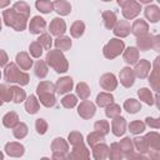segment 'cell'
<instances>
[{
	"instance_id": "f5cc1de1",
	"label": "cell",
	"mask_w": 160,
	"mask_h": 160,
	"mask_svg": "<svg viewBox=\"0 0 160 160\" xmlns=\"http://www.w3.org/2000/svg\"><path fill=\"white\" fill-rule=\"evenodd\" d=\"M0 98H1L2 102L11 100V89L9 86H6L5 84L0 85Z\"/></svg>"
},
{
	"instance_id": "5bb4252c",
	"label": "cell",
	"mask_w": 160,
	"mask_h": 160,
	"mask_svg": "<svg viewBox=\"0 0 160 160\" xmlns=\"http://www.w3.org/2000/svg\"><path fill=\"white\" fill-rule=\"evenodd\" d=\"M159 60L160 58L158 56L154 61V68H152V71L150 74V78H149V82H150V86L152 88V90L158 91L159 88H160V69H159Z\"/></svg>"
},
{
	"instance_id": "ffe728a7",
	"label": "cell",
	"mask_w": 160,
	"mask_h": 160,
	"mask_svg": "<svg viewBox=\"0 0 160 160\" xmlns=\"http://www.w3.org/2000/svg\"><path fill=\"white\" fill-rule=\"evenodd\" d=\"M125 129H126V121H125V119L122 116H118V118L112 119V121H111V130H112V134L115 136L124 135Z\"/></svg>"
},
{
	"instance_id": "ba28073f",
	"label": "cell",
	"mask_w": 160,
	"mask_h": 160,
	"mask_svg": "<svg viewBox=\"0 0 160 160\" xmlns=\"http://www.w3.org/2000/svg\"><path fill=\"white\" fill-rule=\"evenodd\" d=\"M68 160H90V154L86 146L82 144L72 146L71 152L68 156Z\"/></svg>"
},
{
	"instance_id": "83f0119b",
	"label": "cell",
	"mask_w": 160,
	"mask_h": 160,
	"mask_svg": "<svg viewBox=\"0 0 160 160\" xmlns=\"http://www.w3.org/2000/svg\"><path fill=\"white\" fill-rule=\"evenodd\" d=\"M2 124L8 129H14L19 124V116H18V114L15 111H10V112L5 114L4 118H2Z\"/></svg>"
},
{
	"instance_id": "484cf974",
	"label": "cell",
	"mask_w": 160,
	"mask_h": 160,
	"mask_svg": "<svg viewBox=\"0 0 160 160\" xmlns=\"http://www.w3.org/2000/svg\"><path fill=\"white\" fill-rule=\"evenodd\" d=\"M51 151L52 152H64V154H68V151H69V144L62 138H56L51 142Z\"/></svg>"
},
{
	"instance_id": "be15d7a7",
	"label": "cell",
	"mask_w": 160,
	"mask_h": 160,
	"mask_svg": "<svg viewBox=\"0 0 160 160\" xmlns=\"http://www.w3.org/2000/svg\"><path fill=\"white\" fill-rule=\"evenodd\" d=\"M40 160H50V159H49V158H41Z\"/></svg>"
},
{
	"instance_id": "52a82bcc",
	"label": "cell",
	"mask_w": 160,
	"mask_h": 160,
	"mask_svg": "<svg viewBox=\"0 0 160 160\" xmlns=\"http://www.w3.org/2000/svg\"><path fill=\"white\" fill-rule=\"evenodd\" d=\"M118 4L122 8V15L125 19H134L139 15L141 10V5L134 0H119Z\"/></svg>"
},
{
	"instance_id": "003e7915",
	"label": "cell",
	"mask_w": 160,
	"mask_h": 160,
	"mask_svg": "<svg viewBox=\"0 0 160 160\" xmlns=\"http://www.w3.org/2000/svg\"><path fill=\"white\" fill-rule=\"evenodd\" d=\"M0 79H1V72H0Z\"/></svg>"
},
{
	"instance_id": "2e32d148",
	"label": "cell",
	"mask_w": 160,
	"mask_h": 160,
	"mask_svg": "<svg viewBox=\"0 0 160 160\" xmlns=\"http://www.w3.org/2000/svg\"><path fill=\"white\" fill-rule=\"evenodd\" d=\"M5 152L11 156V158H20L24 155L25 152V148L24 145H21L20 142H15V141H11V142H8L5 145Z\"/></svg>"
},
{
	"instance_id": "60d3db41",
	"label": "cell",
	"mask_w": 160,
	"mask_h": 160,
	"mask_svg": "<svg viewBox=\"0 0 160 160\" xmlns=\"http://www.w3.org/2000/svg\"><path fill=\"white\" fill-rule=\"evenodd\" d=\"M138 95H139L140 100H142L145 104H148V105H152V104H154L152 94H151V91H150L148 88H141V89H139Z\"/></svg>"
},
{
	"instance_id": "cb8c5ba5",
	"label": "cell",
	"mask_w": 160,
	"mask_h": 160,
	"mask_svg": "<svg viewBox=\"0 0 160 160\" xmlns=\"http://www.w3.org/2000/svg\"><path fill=\"white\" fill-rule=\"evenodd\" d=\"M145 18L150 22H158L160 20V9L156 5H148L145 8Z\"/></svg>"
},
{
	"instance_id": "d4e9b609",
	"label": "cell",
	"mask_w": 160,
	"mask_h": 160,
	"mask_svg": "<svg viewBox=\"0 0 160 160\" xmlns=\"http://www.w3.org/2000/svg\"><path fill=\"white\" fill-rule=\"evenodd\" d=\"M40 109V104H39V100L35 98V95H30L26 101H25V110L28 114L30 115H34L39 111Z\"/></svg>"
},
{
	"instance_id": "e7e4bbea",
	"label": "cell",
	"mask_w": 160,
	"mask_h": 160,
	"mask_svg": "<svg viewBox=\"0 0 160 160\" xmlns=\"http://www.w3.org/2000/svg\"><path fill=\"white\" fill-rule=\"evenodd\" d=\"M2 105V100H1V98H0V106Z\"/></svg>"
},
{
	"instance_id": "e0dca14e",
	"label": "cell",
	"mask_w": 160,
	"mask_h": 160,
	"mask_svg": "<svg viewBox=\"0 0 160 160\" xmlns=\"http://www.w3.org/2000/svg\"><path fill=\"white\" fill-rule=\"evenodd\" d=\"M46 29V21L41 18V16H34L31 20H30V24H29V31L34 35L36 34H40L42 31H45Z\"/></svg>"
},
{
	"instance_id": "8fae6325",
	"label": "cell",
	"mask_w": 160,
	"mask_h": 160,
	"mask_svg": "<svg viewBox=\"0 0 160 160\" xmlns=\"http://www.w3.org/2000/svg\"><path fill=\"white\" fill-rule=\"evenodd\" d=\"M74 86V81L70 76H64V78H60L58 79L56 84H55V91L59 94V95H62V94H66L69 92Z\"/></svg>"
},
{
	"instance_id": "681fc988",
	"label": "cell",
	"mask_w": 160,
	"mask_h": 160,
	"mask_svg": "<svg viewBox=\"0 0 160 160\" xmlns=\"http://www.w3.org/2000/svg\"><path fill=\"white\" fill-rule=\"evenodd\" d=\"M94 129H95V131H98V132H100V134H102L105 136L109 132L110 126H109V122L106 120H99V121H96L94 124Z\"/></svg>"
},
{
	"instance_id": "ab89813d",
	"label": "cell",
	"mask_w": 160,
	"mask_h": 160,
	"mask_svg": "<svg viewBox=\"0 0 160 160\" xmlns=\"http://www.w3.org/2000/svg\"><path fill=\"white\" fill-rule=\"evenodd\" d=\"M132 145H135V148L139 151V154H145L149 150V145H148L145 138H139V136L134 138L132 139Z\"/></svg>"
},
{
	"instance_id": "d590c367",
	"label": "cell",
	"mask_w": 160,
	"mask_h": 160,
	"mask_svg": "<svg viewBox=\"0 0 160 160\" xmlns=\"http://www.w3.org/2000/svg\"><path fill=\"white\" fill-rule=\"evenodd\" d=\"M85 31V24L80 20H76L71 26H70V34L72 38H80Z\"/></svg>"
},
{
	"instance_id": "6125c7cd",
	"label": "cell",
	"mask_w": 160,
	"mask_h": 160,
	"mask_svg": "<svg viewBox=\"0 0 160 160\" xmlns=\"http://www.w3.org/2000/svg\"><path fill=\"white\" fill-rule=\"evenodd\" d=\"M0 160H4V154L0 151Z\"/></svg>"
},
{
	"instance_id": "03108f58",
	"label": "cell",
	"mask_w": 160,
	"mask_h": 160,
	"mask_svg": "<svg viewBox=\"0 0 160 160\" xmlns=\"http://www.w3.org/2000/svg\"><path fill=\"white\" fill-rule=\"evenodd\" d=\"M0 30H1V19H0Z\"/></svg>"
},
{
	"instance_id": "8992f818",
	"label": "cell",
	"mask_w": 160,
	"mask_h": 160,
	"mask_svg": "<svg viewBox=\"0 0 160 160\" xmlns=\"http://www.w3.org/2000/svg\"><path fill=\"white\" fill-rule=\"evenodd\" d=\"M136 45L139 50L146 51L149 49H154L155 51H159L160 49V36L159 35H144L136 39Z\"/></svg>"
},
{
	"instance_id": "7dc6e473",
	"label": "cell",
	"mask_w": 160,
	"mask_h": 160,
	"mask_svg": "<svg viewBox=\"0 0 160 160\" xmlns=\"http://www.w3.org/2000/svg\"><path fill=\"white\" fill-rule=\"evenodd\" d=\"M104 140H105L104 135L100 134V132H98V131H92V132H90V134L88 135V144H89L90 146H94V145H96V144H100V142H102Z\"/></svg>"
},
{
	"instance_id": "8d00e7d4",
	"label": "cell",
	"mask_w": 160,
	"mask_h": 160,
	"mask_svg": "<svg viewBox=\"0 0 160 160\" xmlns=\"http://www.w3.org/2000/svg\"><path fill=\"white\" fill-rule=\"evenodd\" d=\"M124 109L129 114H135V112H138L141 109V104L138 100H135V99H128L124 102Z\"/></svg>"
},
{
	"instance_id": "91938a15",
	"label": "cell",
	"mask_w": 160,
	"mask_h": 160,
	"mask_svg": "<svg viewBox=\"0 0 160 160\" xmlns=\"http://www.w3.org/2000/svg\"><path fill=\"white\" fill-rule=\"evenodd\" d=\"M9 4H10L9 0H0V8H5V6H8Z\"/></svg>"
},
{
	"instance_id": "44dd1931",
	"label": "cell",
	"mask_w": 160,
	"mask_h": 160,
	"mask_svg": "<svg viewBox=\"0 0 160 160\" xmlns=\"http://www.w3.org/2000/svg\"><path fill=\"white\" fill-rule=\"evenodd\" d=\"M92 148V155L95 158V160H105L109 155V148L106 144L104 142H100V144H96Z\"/></svg>"
},
{
	"instance_id": "4dcf8cb0",
	"label": "cell",
	"mask_w": 160,
	"mask_h": 160,
	"mask_svg": "<svg viewBox=\"0 0 160 160\" xmlns=\"http://www.w3.org/2000/svg\"><path fill=\"white\" fill-rule=\"evenodd\" d=\"M144 138L146 139L149 149H151V150H159L160 149V136H159L158 132L151 131V132L146 134Z\"/></svg>"
},
{
	"instance_id": "7bdbcfd3",
	"label": "cell",
	"mask_w": 160,
	"mask_h": 160,
	"mask_svg": "<svg viewBox=\"0 0 160 160\" xmlns=\"http://www.w3.org/2000/svg\"><path fill=\"white\" fill-rule=\"evenodd\" d=\"M109 159L110 160H121L122 159V152L120 150V146L118 142H112L110 149H109Z\"/></svg>"
},
{
	"instance_id": "c3c4849f",
	"label": "cell",
	"mask_w": 160,
	"mask_h": 160,
	"mask_svg": "<svg viewBox=\"0 0 160 160\" xmlns=\"http://www.w3.org/2000/svg\"><path fill=\"white\" fill-rule=\"evenodd\" d=\"M76 102H78L76 96L72 95V94L65 95V96L61 99V105H62L65 109H72V108L76 105Z\"/></svg>"
},
{
	"instance_id": "f546056e",
	"label": "cell",
	"mask_w": 160,
	"mask_h": 160,
	"mask_svg": "<svg viewBox=\"0 0 160 160\" xmlns=\"http://www.w3.org/2000/svg\"><path fill=\"white\" fill-rule=\"evenodd\" d=\"M124 60L128 64H136L139 60V50L134 46H129L125 51H124Z\"/></svg>"
},
{
	"instance_id": "9f6ffc18",
	"label": "cell",
	"mask_w": 160,
	"mask_h": 160,
	"mask_svg": "<svg viewBox=\"0 0 160 160\" xmlns=\"http://www.w3.org/2000/svg\"><path fill=\"white\" fill-rule=\"evenodd\" d=\"M145 124L149 125L150 128H154V129H159V128H160V120H159V119L146 118V119H145Z\"/></svg>"
},
{
	"instance_id": "836d02e7",
	"label": "cell",
	"mask_w": 160,
	"mask_h": 160,
	"mask_svg": "<svg viewBox=\"0 0 160 160\" xmlns=\"http://www.w3.org/2000/svg\"><path fill=\"white\" fill-rule=\"evenodd\" d=\"M10 89H11V100L14 102L20 104L21 101L25 100L26 94H25V91L20 86H10Z\"/></svg>"
},
{
	"instance_id": "30bf717a",
	"label": "cell",
	"mask_w": 160,
	"mask_h": 160,
	"mask_svg": "<svg viewBox=\"0 0 160 160\" xmlns=\"http://www.w3.org/2000/svg\"><path fill=\"white\" fill-rule=\"evenodd\" d=\"M99 82H100V86L106 91H112L118 86V80H116L115 75L111 72H106V74L101 75Z\"/></svg>"
},
{
	"instance_id": "74e56055",
	"label": "cell",
	"mask_w": 160,
	"mask_h": 160,
	"mask_svg": "<svg viewBox=\"0 0 160 160\" xmlns=\"http://www.w3.org/2000/svg\"><path fill=\"white\" fill-rule=\"evenodd\" d=\"M34 70H35V75L38 76V78H40V79H44L46 75H48V65H46V62L44 61V60H38L36 62H35V68H34Z\"/></svg>"
},
{
	"instance_id": "4fadbf2b",
	"label": "cell",
	"mask_w": 160,
	"mask_h": 160,
	"mask_svg": "<svg viewBox=\"0 0 160 160\" xmlns=\"http://www.w3.org/2000/svg\"><path fill=\"white\" fill-rule=\"evenodd\" d=\"M49 30H50V34L55 35V36H62L64 32L66 31V24L62 19L60 18H54L52 21L50 22V26H49Z\"/></svg>"
},
{
	"instance_id": "4316f807",
	"label": "cell",
	"mask_w": 160,
	"mask_h": 160,
	"mask_svg": "<svg viewBox=\"0 0 160 160\" xmlns=\"http://www.w3.org/2000/svg\"><path fill=\"white\" fill-rule=\"evenodd\" d=\"M54 10L59 14V15H68L71 11V5L70 2L65 1V0H56L52 2Z\"/></svg>"
},
{
	"instance_id": "277c9868",
	"label": "cell",
	"mask_w": 160,
	"mask_h": 160,
	"mask_svg": "<svg viewBox=\"0 0 160 160\" xmlns=\"http://www.w3.org/2000/svg\"><path fill=\"white\" fill-rule=\"evenodd\" d=\"M45 62L48 65H50V68H52L56 72H65L68 71L69 68V62L66 60V58L64 56V54L55 49V50H49L45 58Z\"/></svg>"
},
{
	"instance_id": "f35d334b",
	"label": "cell",
	"mask_w": 160,
	"mask_h": 160,
	"mask_svg": "<svg viewBox=\"0 0 160 160\" xmlns=\"http://www.w3.org/2000/svg\"><path fill=\"white\" fill-rule=\"evenodd\" d=\"M35 6H36V9H38L40 12H42V14H49V12H51V11L54 10L52 2L49 1V0H38V1L35 2Z\"/></svg>"
},
{
	"instance_id": "f6af8a7d",
	"label": "cell",
	"mask_w": 160,
	"mask_h": 160,
	"mask_svg": "<svg viewBox=\"0 0 160 160\" xmlns=\"http://www.w3.org/2000/svg\"><path fill=\"white\" fill-rule=\"evenodd\" d=\"M120 112H121L120 106L118 104H114V102H111L110 105H108L106 106V110H105L106 116L110 118V119H115V118L120 116Z\"/></svg>"
},
{
	"instance_id": "7402d4cb",
	"label": "cell",
	"mask_w": 160,
	"mask_h": 160,
	"mask_svg": "<svg viewBox=\"0 0 160 160\" xmlns=\"http://www.w3.org/2000/svg\"><path fill=\"white\" fill-rule=\"evenodd\" d=\"M16 64L19 65V68L21 70H29L32 65V60L30 59L29 54L25 51H21L16 55Z\"/></svg>"
},
{
	"instance_id": "f1b7e54d",
	"label": "cell",
	"mask_w": 160,
	"mask_h": 160,
	"mask_svg": "<svg viewBox=\"0 0 160 160\" xmlns=\"http://www.w3.org/2000/svg\"><path fill=\"white\" fill-rule=\"evenodd\" d=\"M101 16H102V21H104L105 28L109 29V30L114 29V26H115V24H116V21H118L116 14H115L114 11L108 10V11H104Z\"/></svg>"
},
{
	"instance_id": "94428289",
	"label": "cell",
	"mask_w": 160,
	"mask_h": 160,
	"mask_svg": "<svg viewBox=\"0 0 160 160\" xmlns=\"http://www.w3.org/2000/svg\"><path fill=\"white\" fill-rule=\"evenodd\" d=\"M129 160H139V154H136V152H134L130 158H129Z\"/></svg>"
},
{
	"instance_id": "f907efd6",
	"label": "cell",
	"mask_w": 160,
	"mask_h": 160,
	"mask_svg": "<svg viewBox=\"0 0 160 160\" xmlns=\"http://www.w3.org/2000/svg\"><path fill=\"white\" fill-rule=\"evenodd\" d=\"M144 130H145V122H142L140 120H135L129 124V131L132 134H140Z\"/></svg>"
},
{
	"instance_id": "6f0895ef",
	"label": "cell",
	"mask_w": 160,
	"mask_h": 160,
	"mask_svg": "<svg viewBox=\"0 0 160 160\" xmlns=\"http://www.w3.org/2000/svg\"><path fill=\"white\" fill-rule=\"evenodd\" d=\"M8 60H9L8 54H6L4 50L0 49V68H1V66H5V65L8 64Z\"/></svg>"
},
{
	"instance_id": "db71d44e",
	"label": "cell",
	"mask_w": 160,
	"mask_h": 160,
	"mask_svg": "<svg viewBox=\"0 0 160 160\" xmlns=\"http://www.w3.org/2000/svg\"><path fill=\"white\" fill-rule=\"evenodd\" d=\"M29 50H30V54H31L34 58H40L41 54H42V48H41V45H40L38 41L31 42L30 46H29Z\"/></svg>"
},
{
	"instance_id": "7c38bea8",
	"label": "cell",
	"mask_w": 160,
	"mask_h": 160,
	"mask_svg": "<svg viewBox=\"0 0 160 160\" xmlns=\"http://www.w3.org/2000/svg\"><path fill=\"white\" fill-rule=\"evenodd\" d=\"M150 69H151L150 62L148 60H145V59H141L135 64V69L132 71H134V75L138 76L139 79H145L149 75Z\"/></svg>"
},
{
	"instance_id": "603a6c76",
	"label": "cell",
	"mask_w": 160,
	"mask_h": 160,
	"mask_svg": "<svg viewBox=\"0 0 160 160\" xmlns=\"http://www.w3.org/2000/svg\"><path fill=\"white\" fill-rule=\"evenodd\" d=\"M119 146L122 152V156H125L126 159H129L134 154V145H132V140L130 138H124L119 142Z\"/></svg>"
},
{
	"instance_id": "ac0fdd59",
	"label": "cell",
	"mask_w": 160,
	"mask_h": 160,
	"mask_svg": "<svg viewBox=\"0 0 160 160\" xmlns=\"http://www.w3.org/2000/svg\"><path fill=\"white\" fill-rule=\"evenodd\" d=\"M148 31H149V25L145 20L142 19H138L132 22L131 25V32L136 36V38H140V36H144V35H148Z\"/></svg>"
},
{
	"instance_id": "7a4b0ae2",
	"label": "cell",
	"mask_w": 160,
	"mask_h": 160,
	"mask_svg": "<svg viewBox=\"0 0 160 160\" xmlns=\"http://www.w3.org/2000/svg\"><path fill=\"white\" fill-rule=\"evenodd\" d=\"M4 78L6 82H16L19 85H28L29 84V74L20 70V68L16 66V64L10 62L6 65L4 71Z\"/></svg>"
},
{
	"instance_id": "11a10c76",
	"label": "cell",
	"mask_w": 160,
	"mask_h": 160,
	"mask_svg": "<svg viewBox=\"0 0 160 160\" xmlns=\"http://www.w3.org/2000/svg\"><path fill=\"white\" fill-rule=\"evenodd\" d=\"M35 129H36L38 134L44 135L46 132V130H48V122L44 119H38L36 122H35Z\"/></svg>"
},
{
	"instance_id": "816d5d0a",
	"label": "cell",
	"mask_w": 160,
	"mask_h": 160,
	"mask_svg": "<svg viewBox=\"0 0 160 160\" xmlns=\"http://www.w3.org/2000/svg\"><path fill=\"white\" fill-rule=\"evenodd\" d=\"M68 139H69V142H70L72 146L84 142V140H82V135H81L79 131H71V132L69 134Z\"/></svg>"
},
{
	"instance_id": "d6986e66",
	"label": "cell",
	"mask_w": 160,
	"mask_h": 160,
	"mask_svg": "<svg viewBox=\"0 0 160 160\" xmlns=\"http://www.w3.org/2000/svg\"><path fill=\"white\" fill-rule=\"evenodd\" d=\"M131 31V26L126 20H119L116 21L114 26V34L119 38H126Z\"/></svg>"
},
{
	"instance_id": "5b68a950",
	"label": "cell",
	"mask_w": 160,
	"mask_h": 160,
	"mask_svg": "<svg viewBox=\"0 0 160 160\" xmlns=\"http://www.w3.org/2000/svg\"><path fill=\"white\" fill-rule=\"evenodd\" d=\"M124 48H125L124 41L120 40V39L114 38V39H110V41L104 46L102 52H104V56L106 59L112 60V59H115L116 56H119L124 51Z\"/></svg>"
},
{
	"instance_id": "680465c9",
	"label": "cell",
	"mask_w": 160,
	"mask_h": 160,
	"mask_svg": "<svg viewBox=\"0 0 160 160\" xmlns=\"http://www.w3.org/2000/svg\"><path fill=\"white\" fill-rule=\"evenodd\" d=\"M51 160H68V156L64 152H52Z\"/></svg>"
},
{
	"instance_id": "e575fe53",
	"label": "cell",
	"mask_w": 160,
	"mask_h": 160,
	"mask_svg": "<svg viewBox=\"0 0 160 160\" xmlns=\"http://www.w3.org/2000/svg\"><path fill=\"white\" fill-rule=\"evenodd\" d=\"M12 9L16 11V12H19V14H21L22 16H25L26 19H29V15H30V6H29V4L28 2H25V1H16L14 5H12Z\"/></svg>"
},
{
	"instance_id": "9c48e42d",
	"label": "cell",
	"mask_w": 160,
	"mask_h": 160,
	"mask_svg": "<svg viewBox=\"0 0 160 160\" xmlns=\"http://www.w3.org/2000/svg\"><path fill=\"white\" fill-rule=\"evenodd\" d=\"M95 110H96V108L91 101L84 100V101L80 102V105L78 108V114L82 119H90L95 115Z\"/></svg>"
},
{
	"instance_id": "b9f144b4",
	"label": "cell",
	"mask_w": 160,
	"mask_h": 160,
	"mask_svg": "<svg viewBox=\"0 0 160 160\" xmlns=\"http://www.w3.org/2000/svg\"><path fill=\"white\" fill-rule=\"evenodd\" d=\"M76 95L81 99V100H86L90 96V89L88 86L86 82H79L76 85Z\"/></svg>"
},
{
	"instance_id": "bcb514c9",
	"label": "cell",
	"mask_w": 160,
	"mask_h": 160,
	"mask_svg": "<svg viewBox=\"0 0 160 160\" xmlns=\"http://www.w3.org/2000/svg\"><path fill=\"white\" fill-rule=\"evenodd\" d=\"M38 42L41 45L42 49H45V50H50V48H51V45H52V39H51L50 34L44 32V34H41V35L39 36Z\"/></svg>"
},
{
	"instance_id": "1f68e13d",
	"label": "cell",
	"mask_w": 160,
	"mask_h": 160,
	"mask_svg": "<svg viewBox=\"0 0 160 160\" xmlns=\"http://www.w3.org/2000/svg\"><path fill=\"white\" fill-rule=\"evenodd\" d=\"M114 101V96L111 92H100L96 96V104L100 108H106L108 105H110Z\"/></svg>"
},
{
	"instance_id": "3957f363",
	"label": "cell",
	"mask_w": 160,
	"mask_h": 160,
	"mask_svg": "<svg viewBox=\"0 0 160 160\" xmlns=\"http://www.w3.org/2000/svg\"><path fill=\"white\" fill-rule=\"evenodd\" d=\"M2 20L5 22V25L12 28L16 31H22L26 28V22L28 19L25 16H22L21 14L16 12L12 8L11 9H6L2 12Z\"/></svg>"
},
{
	"instance_id": "6da1fadb",
	"label": "cell",
	"mask_w": 160,
	"mask_h": 160,
	"mask_svg": "<svg viewBox=\"0 0 160 160\" xmlns=\"http://www.w3.org/2000/svg\"><path fill=\"white\" fill-rule=\"evenodd\" d=\"M36 92L39 96L40 102L45 106V108H52L56 104V99H55V85L50 81H41L38 88H36Z\"/></svg>"
},
{
	"instance_id": "9a60e30c",
	"label": "cell",
	"mask_w": 160,
	"mask_h": 160,
	"mask_svg": "<svg viewBox=\"0 0 160 160\" xmlns=\"http://www.w3.org/2000/svg\"><path fill=\"white\" fill-rule=\"evenodd\" d=\"M119 79H120V82H121L125 88L132 86V85H134V81H135V75H134L132 69H130L129 66L122 68V69L120 70Z\"/></svg>"
},
{
	"instance_id": "ee69618b",
	"label": "cell",
	"mask_w": 160,
	"mask_h": 160,
	"mask_svg": "<svg viewBox=\"0 0 160 160\" xmlns=\"http://www.w3.org/2000/svg\"><path fill=\"white\" fill-rule=\"evenodd\" d=\"M28 131H29V129H28L26 124H24V122H19L12 129V134H14V136L16 139H24L28 135Z\"/></svg>"
},
{
	"instance_id": "d6a6232c",
	"label": "cell",
	"mask_w": 160,
	"mask_h": 160,
	"mask_svg": "<svg viewBox=\"0 0 160 160\" xmlns=\"http://www.w3.org/2000/svg\"><path fill=\"white\" fill-rule=\"evenodd\" d=\"M54 44H55V48L58 50H60L61 52L66 51V50H69L71 48V40L68 36H59L58 39H55Z\"/></svg>"
}]
</instances>
